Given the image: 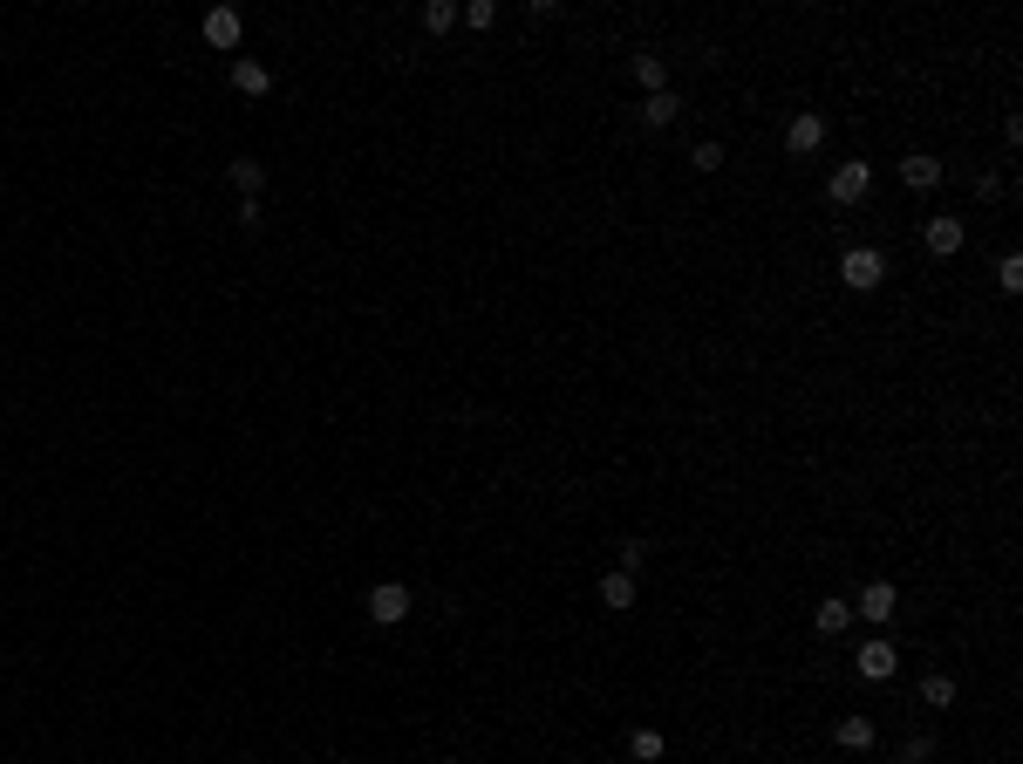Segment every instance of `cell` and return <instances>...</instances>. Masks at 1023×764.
<instances>
[{
    "instance_id": "cell-4",
    "label": "cell",
    "mask_w": 1023,
    "mask_h": 764,
    "mask_svg": "<svg viewBox=\"0 0 1023 764\" xmlns=\"http://www.w3.org/2000/svg\"><path fill=\"white\" fill-rule=\"evenodd\" d=\"M403 614H410V587H403V580H382V587H369V621L396 628Z\"/></svg>"
},
{
    "instance_id": "cell-12",
    "label": "cell",
    "mask_w": 1023,
    "mask_h": 764,
    "mask_svg": "<svg viewBox=\"0 0 1023 764\" xmlns=\"http://www.w3.org/2000/svg\"><path fill=\"white\" fill-rule=\"evenodd\" d=\"M232 185L246 191V198H260V191H266V164H260V157H232Z\"/></svg>"
},
{
    "instance_id": "cell-19",
    "label": "cell",
    "mask_w": 1023,
    "mask_h": 764,
    "mask_svg": "<svg viewBox=\"0 0 1023 764\" xmlns=\"http://www.w3.org/2000/svg\"><path fill=\"white\" fill-rule=\"evenodd\" d=\"M628 751H635L642 764H655V758H662V730H635V737H628Z\"/></svg>"
},
{
    "instance_id": "cell-23",
    "label": "cell",
    "mask_w": 1023,
    "mask_h": 764,
    "mask_svg": "<svg viewBox=\"0 0 1023 764\" xmlns=\"http://www.w3.org/2000/svg\"><path fill=\"white\" fill-rule=\"evenodd\" d=\"M689 164H696V171H717V164H723V144H696V151H689Z\"/></svg>"
},
{
    "instance_id": "cell-18",
    "label": "cell",
    "mask_w": 1023,
    "mask_h": 764,
    "mask_svg": "<svg viewBox=\"0 0 1023 764\" xmlns=\"http://www.w3.org/2000/svg\"><path fill=\"white\" fill-rule=\"evenodd\" d=\"M423 28H430V35L457 28V7H451V0H430V7H423Z\"/></svg>"
},
{
    "instance_id": "cell-20",
    "label": "cell",
    "mask_w": 1023,
    "mask_h": 764,
    "mask_svg": "<svg viewBox=\"0 0 1023 764\" xmlns=\"http://www.w3.org/2000/svg\"><path fill=\"white\" fill-rule=\"evenodd\" d=\"M921 703L948 710V703H955V683H948V676H928V683H921Z\"/></svg>"
},
{
    "instance_id": "cell-8",
    "label": "cell",
    "mask_w": 1023,
    "mask_h": 764,
    "mask_svg": "<svg viewBox=\"0 0 1023 764\" xmlns=\"http://www.w3.org/2000/svg\"><path fill=\"white\" fill-rule=\"evenodd\" d=\"M601 608H614V614H628L635 608V573H601Z\"/></svg>"
},
{
    "instance_id": "cell-11",
    "label": "cell",
    "mask_w": 1023,
    "mask_h": 764,
    "mask_svg": "<svg viewBox=\"0 0 1023 764\" xmlns=\"http://www.w3.org/2000/svg\"><path fill=\"white\" fill-rule=\"evenodd\" d=\"M232 89H239V96H266V89H273L266 62H232Z\"/></svg>"
},
{
    "instance_id": "cell-5",
    "label": "cell",
    "mask_w": 1023,
    "mask_h": 764,
    "mask_svg": "<svg viewBox=\"0 0 1023 764\" xmlns=\"http://www.w3.org/2000/svg\"><path fill=\"white\" fill-rule=\"evenodd\" d=\"M819 144H826V116H819V110H798L792 130H785V151H792V157H812Z\"/></svg>"
},
{
    "instance_id": "cell-16",
    "label": "cell",
    "mask_w": 1023,
    "mask_h": 764,
    "mask_svg": "<svg viewBox=\"0 0 1023 764\" xmlns=\"http://www.w3.org/2000/svg\"><path fill=\"white\" fill-rule=\"evenodd\" d=\"M833 737H839V751H867V744H873V717H846Z\"/></svg>"
},
{
    "instance_id": "cell-1",
    "label": "cell",
    "mask_w": 1023,
    "mask_h": 764,
    "mask_svg": "<svg viewBox=\"0 0 1023 764\" xmlns=\"http://www.w3.org/2000/svg\"><path fill=\"white\" fill-rule=\"evenodd\" d=\"M839 280H846V287H853V294H873V287H880V280H887V260H880V253H873V246H853V253H846V260H839Z\"/></svg>"
},
{
    "instance_id": "cell-7",
    "label": "cell",
    "mask_w": 1023,
    "mask_h": 764,
    "mask_svg": "<svg viewBox=\"0 0 1023 764\" xmlns=\"http://www.w3.org/2000/svg\"><path fill=\"white\" fill-rule=\"evenodd\" d=\"M198 35L212 41V48H239V14H232V7H212V14L198 21Z\"/></svg>"
},
{
    "instance_id": "cell-13",
    "label": "cell",
    "mask_w": 1023,
    "mask_h": 764,
    "mask_svg": "<svg viewBox=\"0 0 1023 764\" xmlns=\"http://www.w3.org/2000/svg\"><path fill=\"white\" fill-rule=\"evenodd\" d=\"M635 82H642L648 96H662V89H669V62H662V55H635Z\"/></svg>"
},
{
    "instance_id": "cell-17",
    "label": "cell",
    "mask_w": 1023,
    "mask_h": 764,
    "mask_svg": "<svg viewBox=\"0 0 1023 764\" xmlns=\"http://www.w3.org/2000/svg\"><path fill=\"white\" fill-rule=\"evenodd\" d=\"M996 287H1003V294H1023V253H1003V260H996Z\"/></svg>"
},
{
    "instance_id": "cell-21",
    "label": "cell",
    "mask_w": 1023,
    "mask_h": 764,
    "mask_svg": "<svg viewBox=\"0 0 1023 764\" xmlns=\"http://www.w3.org/2000/svg\"><path fill=\"white\" fill-rule=\"evenodd\" d=\"M648 567V539H621V573H642Z\"/></svg>"
},
{
    "instance_id": "cell-2",
    "label": "cell",
    "mask_w": 1023,
    "mask_h": 764,
    "mask_svg": "<svg viewBox=\"0 0 1023 764\" xmlns=\"http://www.w3.org/2000/svg\"><path fill=\"white\" fill-rule=\"evenodd\" d=\"M853 669H860L867 683H887V676L901 669V649H894L887 635H873V642H860V649H853Z\"/></svg>"
},
{
    "instance_id": "cell-9",
    "label": "cell",
    "mask_w": 1023,
    "mask_h": 764,
    "mask_svg": "<svg viewBox=\"0 0 1023 764\" xmlns=\"http://www.w3.org/2000/svg\"><path fill=\"white\" fill-rule=\"evenodd\" d=\"M901 178H908V191H935L942 185V164L928 151H914V157H901Z\"/></svg>"
},
{
    "instance_id": "cell-22",
    "label": "cell",
    "mask_w": 1023,
    "mask_h": 764,
    "mask_svg": "<svg viewBox=\"0 0 1023 764\" xmlns=\"http://www.w3.org/2000/svg\"><path fill=\"white\" fill-rule=\"evenodd\" d=\"M457 21H471V28H492V21H498V0H471Z\"/></svg>"
},
{
    "instance_id": "cell-14",
    "label": "cell",
    "mask_w": 1023,
    "mask_h": 764,
    "mask_svg": "<svg viewBox=\"0 0 1023 764\" xmlns=\"http://www.w3.org/2000/svg\"><path fill=\"white\" fill-rule=\"evenodd\" d=\"M676 116H682V103H676V96H669V89H662V96H648V103H642V123H648V130H669Z\"/></svg>"
},
{
    "instance_id": "cell-15",
    "label": "cell",
    "mask_w": 1023,
    "mask_h": 764,
    "mask_svg": "<svg viewBox=\"0 0 1023 764\" xmlns=\"http://www.w3.org/2000/svg\"><path fill=\"white\" fill-rule=\"evenodd\" d=\"M819 635H846V621H853V601H819Z\"/></svg>"
},
{
    "instance_id": "cell-10",
    "label": "cell",
    "mask_w": 1023,
    "mask_h": 764,
    "mask_svg": "<svg viewBox=\"0 0 1023 764\" xmlns=\"http://www.w3.org/2000/svg\"><path fill=\"white\" fill-rule=\"evenodd\" d=\"M928 253L935 260H955L962 253V219H928Z\"/></svg>"
},
{
    "instance_id": "cell-6",
    "label": "cell",
    "mask_w": 1023,
    "mask_h": 764,
    "mask_svg": "<svg viewBox=\"0 0 1023 764\" xmlns=\"http://www.w3.org/2000/svg\"><path fill=\"white\" fill-rule=\"evenodd\" d=\"M894 608H901V594H894L887 580H873V587H860V601H853V614H867L873 628H880V621H894Z\"/></svg>"
},
{
    "instance_id": "cell-3",
    "label": "cell",
    "mask_w": 1023,
    "mask_h": 764,
    "mask_svg": "<svg viewBox=\"0 0 1023 764\" xmlns=\"http://www.w3.org/2000/svg\"><path fill=\"white\" fill-rule=\"evenodd\" d=\"M833 205L839 212H853V205H867V191H873V164H839L833 171Z\"/></svg>"
}]
</instances>
